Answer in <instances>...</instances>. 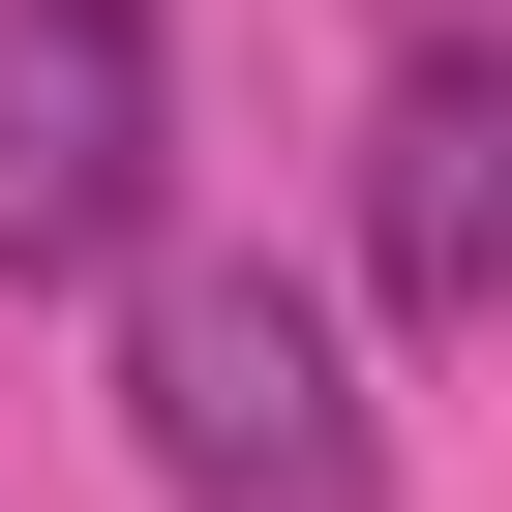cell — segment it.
I'll return each mask as SVG.
<instances>
[{"label": "cell", "mask_w": 512, "mask_h": 512, "mask_svg": "<svg viewBox=\"0 0 512 512\" xmlns=\"http://www.w3.org/2000/svg\"><path fill=\"white\" fill-rule=\"evenodd\" d=\"M121 422H151V482H181V512H362V362H332V302L272 272V241L151 272Z\"/></svg>", "instance_id": "6da1fadb"}, {"label": "cell", "mask_w": 512, "mask_h": 512, "mask_svg": "<svg viewBox=\"0 0 512 512\" xmlns=\"http://www.w3.org/2000/svg\"><path fill=\"white\" fill-rule=\"evenodd\" d=\"M151 151H181L151 0H0V302L121 272V241H151Z\"/></svg>", "instance_id": "7a4b0ae2"}, {"label": "cell", "mask_w": 512, "mask_h": 512, "mask_svg": "<svg viewBox=\"0 0 512 512\" xmlns=\"http://www.w3.org/2000/svg\"><path fill=\"white\" fill-rule=\"evenodd\" d=\"M362 272H392V332H482L512 302V61L482 31H422L392 121H362Z\"/></svg>", "instance_id": "3957f363"}]
</instances>
